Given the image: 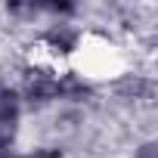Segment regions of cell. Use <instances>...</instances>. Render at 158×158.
I'll return each instance as SVG.
<instances>
[{
    "label": "cell",
    "mask_w": 158,
    "mask_h": 158,
    "mask_svg": "<svg viewBox=\"0 0 158 158\" xmlns=\"http://www.w3.org/2000/svg\"><path fill=\"white\" fill-rule=\"evenodd\" d=\"M136 158H158V146L149 139V143H143L139 149H136Z\"/></svg>",
    "instance_id": "5b68a950"
},
{
    "label": "cell",
    "mask_w": 158,
    "mask_h": 158,
    "mask_svg": "<svg viewBox=\"0 0 158 158\" xmlns=\"http://www.w3.org/2000/svg\"><path fill=\"white\" fill-rule=\"evenodd\" d=\"M44 47L53 56H71L77 47H81V31L74 25H68V22H53L44 31Z\"/></svg>",
    "instance_id": "3957f363"
},
{
    "label": "cell",
    "mask_w": 158,
    "mask_h": 158,
    "mask_svg": "<svg viewBox=\"0 0 158 158\" xmlns=\"http://www.w3.org/2000/svg\"><path fill=\"white\" fill-rule=\"evenodd\" d=\"M19 118H22V99H19V90H13V87H0V152H6V149L16 143Z\"/></svg>",
    "instance_id": "7a4b0ae2"
},
{
    "label": "cell",
    "mask_w": 158,
    "mask_h": 158,
    "mask_svg": "<svg viewBox=\"0 0 158 158\" xmlns=\"http://www.w3.org/2000/svg\"><path fill=\"white\" fill-rule=\"evenodd\" d=\"M22 158H62V152H59V149H37V152L22 155Z\"/></svg>",
    "instance_id": "8992f818"
},
{
    "label": "cell",
    "mask_w": 158,
    "mask_h": 158,
    "mask_svg": "<svg viewBox=\"0 0 158 158\" xmlns=\"http://www.w3.org/2000/svg\"><path fill=\"white\" fill-rule=\"evenodd\" d=\"M90 84L84 81L81 74H74V71H62L59 74V99H71V102H84L90 96Z\"/></svg>",
    "instance_id": "277c9868"
},
{
    "label": "cell",
    "mask_w": 158,
    "mask_h": 158,
    "mask_svg": "<svg viewBox=\"0 0 158 158\" xmlns=\"http://www.w3.org/2000/svg\"><path fill=\"white\" fill-rule=\"evenodd\" d=\"M19 99H25L34 109L56 102L59 99V74L56 71H47V68H31L25 74V84H22Z\"/></svg>",
    "instance_id": "6da1fadb"
}]
</instances>
